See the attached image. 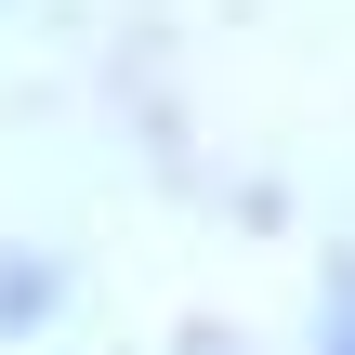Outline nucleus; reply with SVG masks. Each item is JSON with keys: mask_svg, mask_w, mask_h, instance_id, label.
<instances>
[{"mask_svg": "<svg viewBox=\"0 0 355 355\" xmlns=\"http://www.w3.org/2000/svg\"><path fill=\"white\" fill-rule=\"evenodd\" d=\"M40 303H53V277L40 263H0V316H40Z\"/></svg>", "mask_w": 355, "mask_h": 355, "instance_id": "nucleus-1", "label": "nucleus"}, {"mask_svg": "<svg viewBox=\"0 0 355 355\" xmlns=\"http://www.w3.org/2000/svg\"><path fill=\"white\" fill-rule=\"evenodd\" d=\"M329 355H355V263L329 277Z\"/></svg>", "mask_w": 355, "mask_h": 355, "instance_id": "nucleus-2", "label": "nucleus"}]
</instances>
